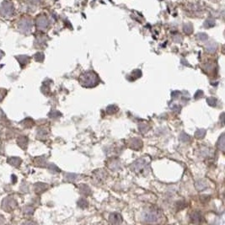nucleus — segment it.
Wrapping results in <instances>:
<instances>
[{
  "instance_id": "5",
  "label": "nucleus",
  "mask_w": 225,
  "mask_h": 225,
  "mask_svg": "<svg viewBox=\"0 0 225 225\" xmlns=\"http://www.w3.org/2000/svg\"><path fill=\"white\" fill-rule=\"evenodd\" d=\"M143 143L140 139L138 138H132L130 141V148L132 149H139L142 148Z\"/></svg>"
},
{
  "instance_id": "16",
  "label": "nucleus",
  "mask_w": 225,
  "mask_h": 225,
  "mask_svg": "<svg viewBox=\"0 0 225 225\" xmlns=\"http://www.w3.org/2000/svg\"><path fill=\"white\" fill-rule=\"evenodd\" d=\"M8 162L11 165H14V166H18L21 163V160L19 159V158H10V159L8 160Z\"/></svg>"
},
{
  "instance_id": "1",
  "label": "nucleus",
  "mask_w": 225,
  "mask_h": 225,
  "mask_svg": "<svg viewBox=\"0 0 225 225\" xmlns=\"http://www.w3.org/2000/svg\"><path fill=\"white\" fill-rule=\"evenodd\" d=\"M99 78L97 74H95L93 71L85 72L83 73L80 77V83L83 87L86 88H92L96 84H98Z\"/></svg>"
},
{
  "instance_id": "2",
  "label": "nucleus",
  "mask_w": 225,
  "mask_h": 225,
  "mask_svg": "<svg viewBox=\"0 0 225 225\" xmlns=\"http://www.w3.org/2000/svg\"><path fill=\"white\" fill-rule=\"evenodd\" d=\"M142 218L146 223H157L159 219V213L155 210H146L143 213Z\"/></svg>"
},
{
  "instance_id": "15",
  "label": "nucleus",
  "mask_w": 225,
  "mask_h": 225,
  "mask_svg": "<svg viewBox=\"0 0 225 225\" xmlns=\"http://www.w3.org/2000/svg\"><path fill=\"white\" fill-rule=\"evenodd\" d=\"M78 205L79 208H85L88 207V202L86 201L85 198H80L78 202Z\"/></svg>"
},
{
  "instance_id": "9",
  "label": "nucleus",
  "mask_w": 225,
  "mask_h": 225,
  "mask_svg": "<svg viewBox=\"0 0 225 225\" xmlns=\"http://www.w3.org/2000/svg\"><path fill=\"white\" fill-rule=\"evenodd\" d=\"M217 44L215 43V42H210L208 44H207L206 46V50L210 52V53H213L216 52V50H217Z\"/></svg>"
},
{
  "instance_id": "22",
  "label": "nucleus",
  "mask_w": 225,
  "mask_h": 225,
  "mask_svg": "<svg viewBox=\"0 0 225 225\" xmlns=\"http://www.w3.org/2000/svg\"><path fill=\"white\" fill-rule=\"evenodd\" d=\"M114 166H115V170H118V169L120 168V164H119V162H117L116 160L111 161L110 164L109 165V167H110L111 170H113V167H114Z\"/></svg>"
},
{
  "instance_id": "31",
  "label": "nucleus",
  "mask_w": 225,
  "mask_h": 225,
  "mask_svg": "<svg viewBox=\"0 0 225 225\" xmlns=\"http://www.w3.org/2000/svg\"><path fill=\"white\" fill-rule=\"evenodd\" d=\"M179 94H180V92L179 91H173L172 93H171V96H172V98H177L178 96H179Z\"/></svg>"
},
{
  "instance_id": "3",
  "label": "nucleus",
  "mask_w": 225,
  "mask_h": 225,
  "mask_svg": "<svg viewBox=\"0 0 225 225\" xmlns=\"http://www.w3.org/2000/svg\"><path fill=\"white\" fill-rule=\"evenodd\" d=\"M132 170L137 173H144V171H147L148 165L146 161L143 159H140L135 161L132 165Z\"/></svg>"
},
{
  "instance_id": "23",
  "label": "nucleus",
  "mask_w": 225,
  "mask_h": 225,
  "mask_svg": "<svg viewBox=\"0 0 225 225\" xmlns=\"http://www.w3.org/2000/svg\"><path fill=\"white\" fill-rule=\"evenodd\" d=\"M208 35L205 33H199L197 35V39L198 40H200V41H207L208 40Z\"/></svg>"
},
{
  "instance_id": "29",
  "label": "nucleus",
  "mask_w": 225,
  "mask_h": 225,
  "mask_svg": "<svg viewBox=\"0 0 225 225\" xmlns=\"http://www.w3.org/2000/svg\"><path fill=\"white\" fill-rule=\"evenodd\" d=\"M203 95V92L202 90H198L197 93L195 94V99H199V98H201V97H202Z\"/></svg>"
},
{
  "instance_id": "18",
  "label": "nucleus",
  "mask_w": 225,
  "mask_h": 225,
  "mask_svg": "<svg viewBox=\"0 0 225 225\" xmlns=\"http://www.w3.org/2000/svg\"><path fill=\"white\" fill-rule=\"evenodd\" d=\"M215 25V20L213 19H208L204 23V27L211 28Z\"/></svg>"
},
{
  "instance_id": "24",
  "label": "nucleus",
  "mask_w": 225,
  "mask_h": 225,
  "mask_svg": "<svg viewBox=\"0 0 225 225\" xmlns=\"http://www.w3.org/2000/svg\"><path fill=\"white\" fill-rule=\"evenodd\" d=\"M35 59L36 61H38V62H41V61H43L44 59V55L42 54V53H36V56H35Z\"/></svg>"
},
{
  "instance_id": "30",
  "label": "nucleus",
  "mask_w": 225,
  "mask_h": 225,
  "mask_svg": "<svg viewBox=\"0 0 225 225\" xmlns=\"http://www.w3.org/2000/svg\"><path fill=\"white\" fill-rule=\"evenodd\" d=\"M6 91L4 89H0V100L4 99V97L5 96Z\"/></svg>"
},
{
  "instance_id": "17",
  "label": "nucleus",
  "mask_w": 225,
  "mask_h": 225,
  "mask_svg": "<svg viewBox=\"0 0 225 225\" xmlns=\"http://www.w3.org/2000/svg\"><path fill=\"white\" fill-rule=\"evenodd\" d=\"M117 110H118V108H117L115 105H109V106L107 107L106 111H107V113H108V114L111 115V114H114V113H115V112L117 111Z\"/></svg>"
},
{
  "instance_id": "28",
  "label": "nucleus",
  "mask_w": 225,
  "mask_h": 225,
  "mask_svg": "<svg viewBox=\"0 0 225 225\" xmlns=\"http://www.w3.org/2000/svg\"><path fill=\"white\" fill-rule=\"evenodd\" d=\"M50 170H52L53 172H59L60 170H59V169L56 166V165H54L53 164H52V165H50Z\"/></svg>"
},
{
  "instance_id": "12",
  "label": "nucleus",
  "mask_w": 225,
  "mask_h": 225,
  "mask_svg": "<svg viewBox=\"0 0 225 225\" xmlns=\"http://www.w3.org/2000/svg\"><path fill=\"white\" fill-rule=\"evenodd\" d=\"M183 30L184 32L187 35L192 33L193 31V28H192V25L190 24V23H187L186 25H184V27H183Z\"/></svg>"
},
{
  "instance_id": "27",
  "label": "nucleus",
  "mask_w": 225,
  "mask_h": 225,
  "mask_svg": "<svg viewBox=\"0 0 225 225\" xmlns=\"http://www.w3.org/2000/svg\"><path fill=\"white\" fill-rule=\"evenodd\" d=\"M132 74L135 76L136 78H140L142 76V72L140 71L139 69H137V70H135V71L132 73Z\"/></svg>"
},
{
  "instance_id": "26",
  "label": "nucleus",
  "mask_w": 225,
  "mask_h": 225,
  "mask_svg": "<svg viewBox=\"0 0 225 225\" xmlns=\"http://www.w3.org/2000/svg\"><path fill=\"white\" fill-rule=\"evenodd\" d=\"M170 108L172 110H175V111H177V112H180V110L181 109V105H170Z\"/></svg>"
},
{
  "instance_id": "13",
  "label": "nucleus",
  "mask_w": 225,
  "mask_h": 225,
  "mask_svg": "<svg viewBox=\"0 0 225 225\" xmlns=\"http://www.w3.org/2000/svg\"><path fill=\"white\" fill-rule=\"evenodd\" d=\"M196 188L197 189L198 191H202L205 188H207V185L203 181H198L196 183Z\"/></svg>"
},
{
  "instance_id": "20",
  "label": "nucleus",
  "mask_w": 225,
  "mask_h": 225,
  "mask_svg": "<svg viewBox=\"0 0 225 225\" xmlns=\"http://www.w3.org/2000/svg\"><path fill=\"white\" fill-rule=\"evenodd\" d=\"M205 134H206V130H204V129H199L197 130L196 133H195V137H197V138H202L204 136H205Z\"/></svg>"
},
{
  "instance_id": "4",
  "label": "nucleus",
  "mask_w": 225,
  "mask_h": 225,
  "mask_svg": "<svg viewBox=\"0 0 225 225\" xmlns=\"http://www.w3.org/2000/svg\"><path fill=\"white\" fill-rule=\"evenodd\" d=\"M109 220H110V223L113 224H119L121 223L122 218H121V216L119 213H110V217H109Z\"/></svg>"
},
{
  "instance_id": "19",
  "label": "nucleus",
  "mask_w": 225,
  "mask_h": 225,
  "mask_svg": "<svg viewBox=\"0 0 225 225\" xmlns=\"http://www.w3.org/2000/svg\"><path fill=\"white\" fill-rule=\"evenodd\" d=\"M207 102L211 106H216L218 104V99H216L215 97H209L207 99Z\"/></svg>"
},
{
  "instance_id": "14",
  "label": "nucleus",
  "mask_w": 225,
  "mask_h": 225,
  "mask_svg": "<svg viewBox=\"0 0 225 225\" xmlns=\"http://www.w3.org/2000/svg\"><path fill=\"white\" fill-rule=\"evenodd\" d=\"M78 176L76 174H73V173H68L65 176V179L68 181H75L77 180Z\"/></svg>"
},
{
  "instance_id": "21",
  "label": "nucleus",
  "mask_w": 225,
  "mask_h": 225,
  "mask_svg": "<svg viewBox=\"0 0 225 225\" xmlns=\"http://www.w3.org/2000/svg\"><path fill=\"white\" fill-rule=\"evenodd\" d=\"M180 140L184 143H187L188 141H190V136H188L185 132H181V135H180Z\"/></svg>"
},
{
  "instance_id": "25",
  "label": "nucleus",
  "mask_w": 225,
  "mask_h": 225,
  "mask_svg": "<svg viewBox=\"0 0 225 225\" xmlns=\"http://www.w3.org/2000/svg\"><path fill=\"white\" fill-rule=\"evenodd\" d=\"M61 113L60 112H58L57 110H52L51 113L49 114V116H51L52 118H56V117H57V116H60Z\"/></svg>"
},
{
  "instance_id": "10",
  "label": "nucleus",
  "mask_w": 225,
  "mask_h": 225,
  "mask_svg": "<svg viewBox=\"0 0 225 225\" xmlns=\"http://www.w3.org/2000/svg\"><path fill=\"white\" fill-rule=\"evenodd\" d=\"M224 134L223 133V134L220 136L219 139H218V148H219L222 152L224 151Z\"/></svg>"
},
{
  "instance_id": "6",
  "label": "nucleus",
  "mask_w": 225,
  "mask_h": 225,
  "mask_svg": "<svg viewBox=\"0 0 225 225\" xmlns=\"http://www.w3.org/2000/svg\"><path fill=\"white\" fill-rule=\"evenodd\" d=\"M202 215L198 212H195L191 214V220L193 223H200L202 221Z\"/></svg>"
},
{
  "instance_id": "11",
  "label": "nucleus",
  "mask_w": 225,
  "mask_h": 225,
  "mask_svg": "<svg viewBox=\"0 0 225 225\" xmlns=\"http://www.w3.org/2000/svg\"><path fill=\"white\" fill-rule=\"evenodd\" d=\"M27 143H28L27 137H20V138L18 139V143H19V145L23 148H25L26 145H27Z\"/></svg>"
},
{
  "instance_id": "7",
  "label": "nucleus",
  "mask_w": 225,
  "mask_h": 225,
  "mask_svg": "<svg viewBox=\"0 0 225 225\" xmlns=\"http://www.w3.org/2000/svg\"><path fill=\"white\" fill-rule=\"evenodd\" d=\"M79 190H80V192L83 194V195H85V196H89V195H90L91 194V190H90V188L87 186V185H85V184H82L80 187H79Z\"/></svg>"
},
{
  "instance_id": "8",
  "label": "nucleus",
  "mask_w": 225,
  "mask_h": 225,
  "mask_svg": "<svg viewBox=\"0 0 225 225\" xmlns=\"http://www.w3.org/2000/svg\"><path fill=\"white\" fill-rule=\"evenodd\" d=\"M46 188H47L46 185L43 184V183H38V184H36V186H35V190H36V192H37V193L43 192Z\"/></svg>"
}]
</instances>
